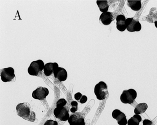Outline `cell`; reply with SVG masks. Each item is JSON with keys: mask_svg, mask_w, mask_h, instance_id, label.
<instances>
[{"mask_svg": "<svg viewBox=\"0 0 157 125\" xmlns=\"http://www.w3.org/2000/svg\"><path fill=\"white\" fill-rule=\"evenodd\" d=\"M17 115L25 120L31 122H34L36 114L31 109V105L28 103H20L16 106Z\"/></svg>", "mask_w": 157, "mask_h": 125, "instance_id": "6da1fadb", "label": "cell"}, {"mask_svg": "<svg viewBox=\"0 0 157 125\" xmlns=\"http://www.w3.org/2000/svg\"><path fill=\"white\" fill-rule=\"evenodd\" d=\"M94 93L98 100H103L108 94L107 84L104 81H100L95 85Z\"/></svg>", "mask_w": 157, "mask_h": 125, "instance_id": "7a4b0ae2", "label": "cell"}, {"mask_svg": "<svg viewBox=\"0 0 157 125\" xmlns=\"http://www.w3.org/2000/svg\"><path fill=\"white\" fill-rule=\"evenodd\" d=\"M44 63L42 60L33 61L28 68V72L31 76H38L44 70Z\"/></svg>", "mask_w": 157, "mask_h": 125, "instance_id": "3957f363", "label": "cell"}, {"mask_svg": "<svg viewBox=\"0 0 157 125\" xmlns=\"http://www.w3.org/2000/svg\"><path fill=\"white\" fill-rule=\"evenodd\" d=\"M137 95V92L134 89L124 90L120 96V100L123 104H131L136 98Z\"/></svg>", "mask_w": 157, "mask_h": 125, "instance_id": "277c9868", "label": "cell"}, {"mask_svg": "<svg viewBox=\"0 0 157 125\" xmlns=\"http://www.w3.org/2000/svg\"><path fill=\"white\" fill-rule=\"evenodd\" d=\"M0 75L3 82H14L16 80L14 69L11 67L1 69Z\"/></svg>", "mask_w": 157, "mask_h": 125, "instance_id": "5b68a950", "label": "cell"}, {"mask_svg": "<svg viewBox=\"0 0 157 125\" xmlns=\"http://www.w3.org/2000/svg\"><path fill=\"white\" fill-rule=\"evenodd\" d=\"M125 25L126 26V30L131 33L140 32L142 28L141 24L139 21L135 20L133 18H128L126 19Z\"/></svg>", "mask_w": 157, "mask_h": 125, "instance_id": "8992f818", "label": "cell"}, {"mask_svg": "<svg viewBox=\"0 0 157 125\" xmlns=\"http://www.w3.org/2000/svg\"><path fill=\"white\" fill-rule=\"evenodd\" d=\"M54 115L61 121H66L69 119L70 114L67 107H56L54 110Z\"/></svg>", "mask_w": 157, "mask_h": 125, "instance_id": "52a82bcc", "label": "cell"}, {"mask_svg": "<svg viewBox=\"0 0 157 125\" xmlns=\"http://www.w3.org/2000/svg\"><path fill=\"white\" fill-rule=\"evenodd\" d=\"M49 94V90L46 87L40 86L36 88L32 93V96L35 99L43 100Z\"/></svg>", "mask_w": 157, "mask_h": 125, "instance_id": "ba28073f", "label": "cell"}, {"mask_svg": "<svg viewBox=\"0 0 157 125\" xmlns=\"http://www.w3.org/2000/svg\"><path fill=\"white\" fill-rule=\"evenodd\" d=\"M68 121L70 125H85L84 118L78 113L71 115Z\"/></svg>", "mask_w": 157, "mask_h": 125, "instance_id": "9c48e42d", "label": "cell"}, {"mask_svg": "<svg viewBox=\"0 0 157 125\" xmlns=\"http://www.w3.org/2000/svg\"><path fill=\"white\" fill-rule=\"evenodd\" d=\"M58 68V64L56 62H48L45 64L44 73L47 77L51 76L52 74H54L56 70Z\"/></svg>", "mask_w": 157, "mask_h": 125, "instance_id": "30bf717a", "label": "cell"}, {"mask_svg": "<svg viewBox=\"0 0 157 125\" xmlns=\"http://www.w3.org/2000/svg\"><path fill=\"white\" fill-rule=\"evenodd\" d=\"M54 76L60 82H64L67 78V72L65 68L59 67L54 73Z\"/></svg>", "mask_w": 157, "mask_h": 125, "instance_id": "8fae6325", "label": "cell"}, {"mask_svg": "<svg viewBox=\"0 0 157 125\" xmlns=\"http://www.w3.org/2000/svg\"><path fill=\"white\" fill-rule=\"evenodd\" d=\"M113 14L111 12L103 13L100 15L99 21L101 23L105 25H108L111 24L113 21Z\"/></svg>", "mask_w": 157, "mask_h": 125, "instance_id": "7c38bea8", "label": "cell"}, {"mask_svg": "<svg viewBox=\"0 0 157 125\" xmlns=\"http://www.w3.org/2000/svg\"><path fill=\"white\" fill-rule=\"evenodd\" d=\"M126 20V19L125 17L123 14H119L117 16V29L120 32H123L126 30V26L125 25Z\"/></svg>", "mask_w": 157, "mask_h": 125, "instance_id": "4fadbf2b", "label": "cell"}, {"mask_svg": "<svg viewBox=\"0 0 157 125\" xmlns=\"http://www.w3.org/2000/svg\"><path fill=\"white\" fill-rule=\"evenodd\" d=\"M146 21L151 23L157 21V9L156 8H151L150 11L148 15L146 17Z\"/></svg>", "mask_w": 157, "mask_h": 125, "instance_id": "5bb4252c", "label": "cell"}, {"mask_svg": "<svg viewBox=\"0 0 157 125\" xmlns=\"http://www.w3.org/2000/svg\"><path fill=\"white\" fill-rule=\"evenodd\" d=\"M127 6L132 10L138 11L141 8V1H128Z\"/></svg>", "mask_w": 157, "mask_h": 125, "instance_id": "9a60e30c", "label": "cell"}, {"mask_svg": "<svg viewBox=\"0 0 157 125\" xmlns=\"http://www.w3.org/2000/svg\"><path fill=\"white\" fill-rule=\"evenodd\" d=\"M148 108V106L146 103H143L139 104L134 109V113L136 115H140L146 112Z\"/></svg>", "mask_w": 157, "mask_h": 125, "instance_id": "2e32d148", "label": "cell"}, {"mask_svg": "<svg viewBox=\"0 0 157 125\" xmlns=\"http://www.w3.org/2000/svg\"><path fill=\"white\" fill-rule=\"evenodd\" d=\"M96 3L100 9V11L102 13L108 12L109 5L107 1H97Z\"/></svg>", "mask_w": 157, "mask_h": 125, "instance_id": "e0dca14e", "label": "cell"}, {"mask_svg": "<svg viewBox=\"0 0 157 125\" xmlns=\"http://www.w3.org/2000/svg\"><path fill=\"white\" fill-rule=\"evenodd\" d=\"M142 118L140 115H136L130 118L128 120V125H139L141 121Z\"/></svg>", "mask_w": 157, "mask_h": 125, "instance_id": "ac0fdd59", "label": "cell"}, {"mask_svg": "<svg viewBox=\"0 0 157 125\" xmlns=\"http://www.w3.org/2000/svg\"><path fill=\"white\" fill-rule=\"evenodd\" d=\"M71 107L70 108V111L71 113H76L78 109V103L76 101H72L71 102Z\"/></svg>", "mask_w": 157, "mask_h": 125, "instance_id": "d6986e66", "label": "cell"}, {"mask_svg": "<svg viewBox=\"0 0 157 125\" xmlns=\"http://www.w3.org/2000/svg\"><path fill=\"white\" fill-rule=\"evenodd\" d=\"M67 101L64 98H60L57 102L56 107H64L67 104Z\"/></svg>", "mask_w": 157, "mask_h": 125, "instance_id": "ffe728a7", "label": "cell"}, {"mask_svg": "<svg viewBox=\"0 0 157 125\" xmlns=\"http://www.w3.org/2000/svg\"><path fill=\"white\" fill-rule=\"evenodd\" d=\"M122 112L119 109H116L114 110L112 112V116H113V118L116 119L117 117L121 114Z\"/></svg>", "mask_w": 157, "mask_h": 125, "instance_id": "44dd1931", "label": "cell"}, {"mask_svg": "<svg viewBox=\"0 0 157 125\" xmlns=\"http://www.w3.org/2000/svg\"><path fill=\"white\" fill-rule=\"evenodd\" d=\"M44 125H58V123L56 121L52 120V119H49L47 120Z\"/></svg>", "mask_w": 157, "mask_h": 125, "instance_id": "7402d4cb", "label": "cell"}, {"mask_svg": "<svg viewBox=\"0 0 157 125\" xmlns=\"http://www.w3.org/2000/svg\"><path fill=\"white\" fill-rule=\"evenodd\" d=\"M82 95L81 93L80 92L76 93L75 95H74V98L76 99L78 102H79L80 99H81L82 97Z\"/></svg>", "mask_w": 157, "mask_h": 125, "instance_id": "603a6c76", "label": "cell"}, {"mask_svg": "<svg viewBox=\"0 0 157 125\" xmlns=\"http://www.w3.org/2000/svg\"><path fill=\"white\" fill-rule=\"evenodd\" d=\"M126 117V116L125 115L124 113L122 112V113H121V114H120V115L117 117V118L116 119L117 121V122H118L121 121L122 119H124V118H125Z\"/></svg>", "mask_w": 157, "mask_h": 125, "instance_id": "cb8c5ba5", "label": "cell"}, {"mask_svg": "<svg viewBox=\"0 0 157 125\" xmlns=\"http://www.w3.org/2000/svg\"><path fill=\"white\" fill-rule=\"evenodd\" d=\"M143 125H155L151 120L145 119L143 121Z\"/></svg>", "mask_w": 157, "mask_h": 125, "instance_id": "d4e9b609", "label": "cell"}, {"mask_svg": "<svg viewBox=\"0 0 157 125\" xmlns=\"http://www.w3.org/2000/svg\"><path fill=\"white\" fill-rule=\"evenodd\" d=\"M87 100H88V97L87 96L85 95H82V97L81 99L79 101V103L81 104H84L85 103H86Z\"/></svg>", "mask_w": 157, "mask_h": 125, "instance_id": "484cf974", "label": "cell"}, {"mask_svg": "<svg viewBox=\"0 0 157 125\" xmlns=\"http://www.w3.org/2000/svg\"><path fill=\"white\" fill-rule=\"evenodd\" d=\"M154 24H155V27L157 28V21H155V22H154Z\"/></svg>", "mask_w": 157, "mask_h": 125, "instance_id": "4316f807", "label": "cell"}]
</instances>
